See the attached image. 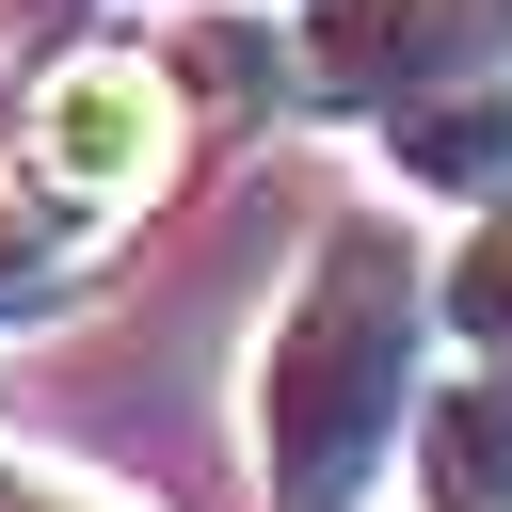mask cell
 <instances>
[{"mask_svg": "<svg viewBox=\"0 0 512 512\" xmlns=\"http://www.w3.org/2000/svg\"><path fill=\"white\" fill-rule=\"evenodd\" d=\"M16 160L48 176V192H80V208H160L176 192V160H192V80L160 64V48H64L32 96H16Z\"/></svg>", "mask_w": 512, "mask_h": 512, "instance_id": "2", "label": "cell"}, {"mask_svg": "<svg viewBox=\"0 0 512 512\" xmlns=\"http://www.w3.org/2000/svg\"><path fill=\"white\" fill-rule=\"evenodd\" d=\"M416 512H512V368L464 352L432 400H416V448H400Z\"/></svg>", "mask_w": 512, "mask_h": 512, "instance_id": "6", "label": "cell"}, {"mask_svg": "<svg viewBox=\"0 0 512 512\" xmlns=\"http://www.w3.org/2000/svg\"><path fill=\"white\" fill-rule=\"evenodd\" d=\"M288 16H304V0H288Z\"/></svg>", "mask_w": 512, "mask_h": 512, "instance_id": "8", "label": "cell"}, {"mask_svg": "<svg viewBox=\"0 0 512 512\" xmlns=\"http://www.w3.org/2000/svg\"><path fill=\"white\" fill-rule=\"evenodd\" d=\"M112 256H128V208H80L32 160H0V336H48L64 304H96Z\"/></svg>", "mask_w": 512, "mask_h": 512, "instance_id": "5", "label": "cell"}, {"mask_svg": "<svg viewBox=\"0 0 512 512\" xmlns=\"http://www.w3.org/2000/svg\"><path fill=\"white\" fill-rule=\"evenodd\" d=\"M368 144H384V176H400V192H432V208H512V48H496V64H464V80L384 96V112H368Z\"/></svg>", "mask_w": 512, "mask_h": 512, "instance_id": "4", "label": "cell"}, {"mask_svg": "<svg viewBox=\"0 0 512 512\" xmlns=\"http://www.w3.org/2000/svg\"><path fill=\"white\" fill-rule=\"evenodd\" d=\"M432 256L384 224V208H336L272 320H256V368H240V448H256V512H368L416 448V400H432Z\"/></svg>", "mask_w": 512, "mask_h": 512, "instance_id": "1", "label": "cell"}, {"mask_svg": "<svg viewBox=\"0 0 512 512\" xmlns=\"http://www.w3.org/2000/svg\"><path fill=\"white\" fill-rule=\"evenodd\" d=\"M512 48V0H304L288 32V96H336V112H384L416 80H464Z\"/></svg>", "mask_w": 512, "mask_h": 512, "instance_id": "3", "label": "cell"}, {"mask_svg": "<svg viewBox=\"0 0 512 512\" xmlns=\"http://www.w3.org/2000/svg\"><path fill=\"white\" fill-rule=\"evenodd\" d=\"M432 320H448V352L512 368V208H464V240L432 256Z\"/></svg>", "mask_w": 512, "mask_h": 512, "instance_id": "7", "label": "cell"}]
</instances>
